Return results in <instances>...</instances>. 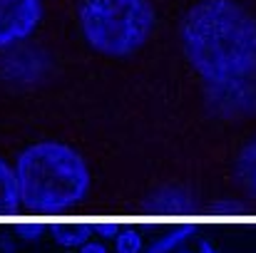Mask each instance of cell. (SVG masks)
Here are the masks:
<instances>
[{
    "label": "cell",
    "mask_w": 256,
    "mask_h": 253,
    "mask_svg": "<svg viewBox=\"0 0 256 253\" xmlns=\"http://www.w3.org/2000/svg\"><path fill=\"white\" fill-rule=\"evenodd\" d=\"M182 50L212 84L256 77V17L236 0H202L182 20Z\"/></svg>",
    "instance_id": "6da1fadb"
},
{
    "label": "cell",
    "mask_w": 256,
    "mask_h": 253,
    "mask_svg": "<svg viewBox=\"0 0 256 253\" xmlns=\"http://www.w3.org/2000/svg\"><path fill=\"white\" fill-rule=\"evenodd\" d=\"M20 201L28 209L58 211L80 204L90 191L85 157L65 142H35L15 159Z\"/></svg>",
    "instance_id": "7a4b0ae2"
},
{
    "label": "cell",
    "mask_w": 256,
    "mask_h": 253,
    "mask_svg": "<svg viewBox=\"0 0 256 253\" xmlns=\"http://www.w3.org/2000/svg\"><path fill=\"white\" fill-rule=\"evenodd\" d=\"M78 22L92 50L110 57H127L150 40L154 7L150 0H80Z\"/></svg>",
    "instance_id": "3957f363"
},
{
    "label": "cell",
    "mask_w": 256,
    "mask_h": 253,
    "mask_svg": "<svg viewBox=\"0 0 256 253\" xmlns=\"http://www.w3.org/2000/svg\"><path fill=\"white\" fill-rule=\"evenodd\" d=\"M42 20V0H0V50L25 40Z\"/></svg>",
    "instance_id": "277c9868"
},
{
    "label": "cell",
    "mask_w": 256,
    "mask_h": 253,
    "mask_svg": "<svg viewBox=\"0 0 256 253\" xmlns=\"http://www.w3.org/2000/svg\"><path fill=\"white\" fill-rule=\"evenodd\" d=\"M20 204V184L15 167L0 159V211H10Z\"/></svg>",
    "instance_id": "5b68a950"
},
{
    "label": "cell",
    "mask_w": 256,
    "mask_h": 253,
    "mask_svg": "<svg viewBox=\"0 0 256 253\" xmlns=\"http://www.w3.org/2000/svg\"><path fill=\"white\" fill-rule=\"evenodd\" d=\"M236 176L252 194H256V137L249 139L236 154Z\"/></svg>",
    "instance_id": "8992f818"
},
{
    "label": "cell",
    "mask_w": 256,
    "mask_h": 253,
    "mask_svg": "<svg viewBox=\"0 0 256 253\" xmlns=\"http://www.w3.org/2000/svg\"><path fill=\"white\" fill-rule=\"evenodd\" d=\"M117 253H140L142 249V239H140V234H134V231H124V234H120L117 236Z\"/></svg>",
    "instance_id": "52a82bcc"
},
{
    "label": "cell",
    "mask_w": 256,
    "mask_h": 253,
    "mask_svg": "<svg viewBox=\"0 0 256 253\" xmlns=\"http://www.w3.org/2000/svg\"><path fill=\"white\" fill-rule=\"evenodd\" d=\"M184 236H186V234H182V231L167 234V236L157 239V241H154V244L150 246V251H147V253H170L174 246H179V244L184 241Z\"/></svg>",
    "instance_id": "ba28073f"
},
{
    "label": "cell",
    "mask_w": 256,
    "mask_h": 253,
    "mask_svg": "<svg viewBox=\"0 0 256 253\" xmlns=\"http://www.w3.org/2000/svg\"><path fill=\"white\" fill-rule=\"evenodd\" d=\"M55 239L62 246H85L87 231H82V229H65V231H58Z\"/></svg>",
    "instance_id": "9c48e42d"
},
{
    "label": "cell",
    "mask_w": 256,
    "mask_h": 253,
    "mask_svg": "<svg viewBox=\"0 0 256 253\" xmlns=\"http://www.w3.org/2000/svg\"><path fill=\"white\" fill-rule=\"evenodd\" d=\"M80 253H107V249L102 246V244H85Z\"/></svg>",
    "instance_id": "30bf717a"
},
{
    "label": "cell",
    "mask_w": 256,
    "mask_h": 253,
    "mask_svg": "<svg viewBox=\"0 0 256 253\" xmlns=\"http://www.w3.org/2000/svg\"><path fill=\"white\" fill-rule=\"evenodd\" d=\"M196 253H219V249H216L212 241H202V246H199V251Z\"/></svg>",
    "instance_id": "8fae6325"
},
{
    "label": "cell",
    "mask_w": 256,
    "mask_h": 253,
    "mask_svg": "<svg viewBox=\"0 0 256 253\" xmlns=\"http://www.w3.org/2000/svg\"><path fill=\"white\" fill-rule=\"evenodd\" d=\"M182 253H189V251H182Z\"/></svg>",
    "instance_id": "7c38bea8"
}]
</instances>
